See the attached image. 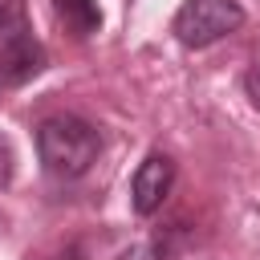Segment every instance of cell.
<instances>
[{
	"label": "cell",
	"mask_w": 260,
	"mask_h": 260,
	"mask_svg": "<svg viewBox=\"0 0 260 260\" xmlns=\"http://www.w3.org/2000/svg\"><path fill=\"white\" fill-rule=\"evenodd\" d=\"M171 187H175V162H171V154L150 150V154L138 162L134 179H130V207H134L138 215H154V211L167 203Z\"/></svg>",
	"instance_id": "3"
},
{
	"label": "cell",
	"mask_w": 260,
	"mask_h": 260,
	"mask_svg": "<svg viewBox=\"0 0 260 260\" xmlns=\"http://www.w3.org/2000/svg\"><path fill=\"white\" fill-rule=\"evenodd\" d=\"M37 154L53 179H81L102 154V134L77 114H57L37 126Z\"/></svg>",
	"instance_id": "1"
},
{
	"label": "cell",
	"mask_w": 260,
	"mask_h": 260,
	"mask_svg": "<svg viewBox=\"0 0 260 260\" xmlns=\"http://www.w3.org/2000/svg\"><path fill=\"white\" fill-rule=\"evenodd\" d=\"M240 24H244V8L236 0H183V8L171 20V32L187 49H207L232 37Z\"/></svg>",
	"instance_id": "2"
},
{
	"label": "cell",
	"mask_w": 260,
	"mask_h": 260,
	"mask_svg": "<svg viewBox=\"0 0 260 260\" xmlns=\"http://www.w3.org/2000/svg\"><path fill=\"white\" fill-rule=\"evenodd\" d=\"M45 65H49V57H45V45L37 37H24L16 45H4L0 49V85L4 89H16V85L32 81Z\"/></svg>",
	"instance_id": "4"
},
{
	"label": "cell",
	"mask_w": 260,
	"mask_h": 260,
	"mask_svg": "<svg viewBox=\"0 0 260 260\" xmlns=\"http://www.w3.org/2000/svg\"><path fill=\"white\" fill-rule=\"evenodd\" d=\"M24 37H32L24 0H0V49H4V45H16V41H24Z\"/></svg>",
	"instance_id": "6"
},
{
	"label": "cell",
	"mask_w": 260,
	"mask_h": 260,
	"mask_svg": "<svg viewBox=\"0 0 260 260\" xmlns=\"http://www.w3.org/2000/svg\"><path fill=\"white\" fill-rule=\"evenodd\" d=\"M32 260V256H28ZM37 260H85V248L77 244V240H69V244H61V248H53L49 256H37Z\"/></svg>",
	"instance_id": "8"
},
{
	"label": "cell",
	"mask_w": 260,
	"mask_h": 260,
	"mask_svg": "<svg viewBox=\"0 0 260 260\" xmlns=\"http://www.w3.org/2000/svg\"><path fill=\"white\" fill-rule=\"evenodd\" d=\"M53 16H57V24H61L69 37H77V41H85V37H93V32L102 28V8H98V0H53Z\"/></svg>",
	"instance_id": "5"
},
{
	"label": "cell",
	"mask_w": 260,
	"mask_h": 260,
	"mask_svg": "<svg viewBox=\"0 0 260 260\" xmlns=\"http://www.w3.org/2000/svg\"><path fill=\"white\" fill-rule=\"evenodd\" d=\"M244 93H248V102H252V110L260 114V57L248 65V73H244Z\"/></svg>",
	"instance_id": "7"
},
{
	"label": "cell",
	"mask_w": 260,
	"mask_h": 260,
	"mask_svg": "<svg viewBox=\"0 0 260 260\" xmlns=\"http://www.w3.org/2000/svg\"><path fill=\"white\" fill-rule=\"evenodd\" d=\"M12 183V142L0 138V191Z\"/></svg>",
	"instance_id": "9"
}]
</instances>
